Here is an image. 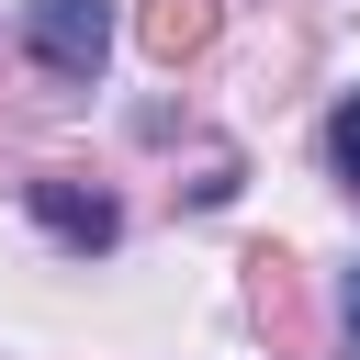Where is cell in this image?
Segmentation results:
<instances>
[{
    "label": "cell",
    "instance_id": "cell-7",
    "mask_svg": "<svg viewBox=\"0 0 360 360\" xmlns=\"http://www.w3.org/2000/svg\"><path fill=\"white\" fill-rule=\"evenodd\" d=\"M349 360H360V349H349Z\"/></svg>",
    "mask_w": 360,
    "mask_h": 360
},
{
    "label": "cell",
    "instance_id": "cell-4",
    "mask_svg": "<svg viewBox=\"0 0 360 360\" xmlns=\"http://www.w3.org/2000/svg\"><path fill=\"white\" fill-rule=\"evenodd\" d=\"M202 45H214V0H146V56L158 68H180Z\"/></svg>",
    "mask_w": 360,
    "mask_h": 360
},
{
    "label": "cell",
    "instance_id": "cell-3",
    "mask_svg": "<svg viewBox=\"0 0 360 360\" xmlns=\"http://www.w3.org/2000/svg\"><path fill=\"white\" fill-rule=\"evenodd\" d=\"M248 304H259L270 349H304V281H292V259H281V248H259V259H248Z\"/></svg>",
    "mask_w": 360,
    "mask_h": 360
},
{
    "label": "cell",
    "instance_id": "cell-1",
    "mask_svg": "<svg viewBox=\"0 0 360 360\" xmlns=\"http://www.w3.org/2000/svg\"><path fill=\"white\" fill-rule=\"evenodd\" d=\"M22 45H34V68H56V79H101V56H112V11H101V0H34Z\"/></svg>",
    "mask_w": 360,
    "mask_h": 360
},
{
    "label": "cell",
    "instance_id": "cell-5",
    "mask_svg": "<svg viewBox=\"0 0 360 360\" xmlns=\"http://www.w3.org/2000/svg\"><path fill=\"white\" fill-rule=\"evenodd\" d=\"M326 158H338V180L360 191V90H349V101L326 112Z\"/></svg>",
    "mask_w": 360,
    "mask_h": 360
},
{
    "label": "cell",
    "instance_id": "cell-2",
    "mask_svg": "<svg viewBox=\"0 0 360 360\" xmlns=\"http://www.w3.org/2000/svg\"><path fill=\"white\" fill-rule=\"evenodd\" d=\"M34 214H45L56 248H112V225H124V214H112L101 191H79V180H34Z\"/></svg>",
    "mask_w": 360,
    "mask_h": 360
},
{
    "label": "cell",
    "instance_id": "cell-6",
    "mask_svg": "<svg viewBox=\"0 0 360 360\" xmlns=\"http://www.w3.org/2000/svg\"><path fill=\"white\" fill-rule=\"evenodd\" d=\"M349 349H360V270H349Z\"/></svg>",
    "mask_w": 360,
    "mask_h": 360
}]
</instances>
